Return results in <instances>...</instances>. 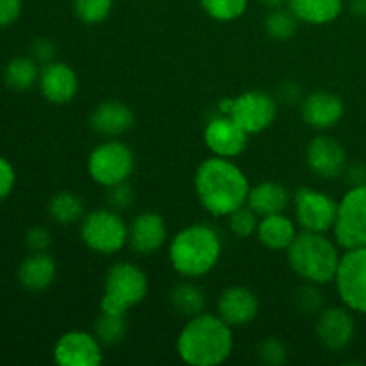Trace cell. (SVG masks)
Segmentation results:
<instances>
[{
  "label": "cell",
  "mask_w": 366,
  "mask_h": 366,
  "mask_svg": "<svg viewBox=\"0 0 366 366\" xmlns=\"http://www.w3.org/2000/svg\"><path fill=\"white\" fill-rule=\"evenodd\" d=\"M39 71V64L32 57H14L4 70V81L14 92H25L38 82Z\"/></svg>",
  "instance_id": "cell-25"
},
{
  "label": "cell",
  "mask_w": 366,
  "mask_h": 366,
  "mask_svg": "<svg viewBox=\"0 0 366 366\" xmlns=\"http://www.w3.org/2000/svg\"><path fill=\"white\" fill-rule=\"evenodd\" d=\"M356 335V320L354 311L349 307L335 306L322 310L317 320V336L322 345L329 350L347 349Z\"/></svg>",
  "instance_id": "cell-14"
},
{
  "label": "cell",
  "mask_w": 366,
  "mask_h": 366,
  "mask_svg": "<svg viewBox=\"0 0 366 366\" xmlns=\"http://www.w3.org/2000/svg\"><path fill=\"white\" fill-rule=\"evenodd\" d=\"M295 306L299 307L300 313H306V315L320 313L322 306H324V297H322L320 290L317 288V285L306 282L304 286H300L299 292L295 293Z\"/></svg>",
  "instance_id": "cell-33"
},
{
  "label": "cell",
  "mask_w": 366,
  "mask_h": 366,
  "mask_svg": "<svg viewBox=\"0 0 366 366\" xmlns=\"http://www.w3.org/2000/svg\"><path fill=\"white\" fill-rule=\"evenodd\" d=\"M170 304L182 317H197L206 310V295L193 282H181L170 293Z\"/></svg>",
  "instance_id": "cell-26"
},
{
  "label": "cell",
  "mask_w": 366,
  "mask_h": 366,
  "mask_svg": "<svg viewBox=\"0 0 366 366\" xmlns=\"http://www.w3.org/2000/svg\"><path fill=\"white\" fill-rule=\"evenodd\" d=\"M49 214L59 225L75 224L84 217V204L74 192H59L50 199Z\"/></svg>",
  "instance_id": "cell-27"
},
{
  "label": "cell",
  "mask_w": 366,
  "mask_h": 366,
  "mask_svg": "<svg viewBox=\"0 0 366 366\" xmlns=\"http://www.w3.org/2000/svg\"><path fill=\"white\" fill-rule=\"evenodd\" d=\"M259 2H263L264 6H268V7H279L281 4H285L286 0H259Z\"/></svg>",
  "instance_id": "cell-42"
},
{
  "label": "cell",
  "mask_w": 366,
  "mask_h": 366,
  "mask_svg": "<svg viewBox=\"0 0 366 366\" xmlns=\"http://www.w3.org/2000/svg\"><path fill=\"white\" fill-rule=\"evenodd\" d=\"M109 193H107V202H109V207L114 211H125L134 204V192H132L131 186L127 184V181L120 182L117 186H111Z\"/></svg>",
  "instance_id": "cell-35"
},
{
  "label": "cell",
  "mask_w": 366,
  "mask_h": 366,
  "mask_svg": "<svg viewBox=\"0 0 366 366\" xmlns=\"http://www.w3.org/2000/svg\"><path fill=\"white\" fill-rule=\"evenodd\" d=\"M335 285L343 306L354 313L366 315V247L342 254Z\"/></svg>",
  "instance_id": "cell-9"
},
{
  "label": "cell",
  "mask_w": 366,
  "mask_h": 366,
  "mask_svg": "<svg viewBox=\"0 0 366 366\" xmlns=\"http://www.w3.org/2000/svg\"><path fill=\"white\" fill-rule=\"evenodd\" d=\"M249 132L243 131L229 114H220L211 118L204 129V143L207 149L218 157H238L245 152L249 145Z\"/></svg>",
  "instance_id": "cell-13"
},
{
  "label": "cell",
  "mask_w": 366,
  "mask_h": 366,
  "mask_svg": "<svg viewBox=\"0 0 366 366\" xmlns=\"http://www.w3.org/2000/svg\"><path fill=\"white\" fill-rule=\"evenodd\" d=\"M343 175L347 177V182L350 186H360V184H366V164L365 163H354V164H347L345 172Z\"/></svg>",
  "instance_id": "cell-40"
},
{
  "label": "cell",
  "mask_w": 366,
  "mask_h": 366,
  "mask_svg": "<svg viewBox=\"0 0 366 366\" xmlns=\"http://www.w3.org/2000/svg\"><path fill=\"white\" fill-rule=\"evenodd\" d=\"M250 182L238 164L227 157H207L195 172V193L204 209L213 217H229L245 206Z\"/></svg>",
  "instance_id": "cell-1"
},
{
  "label": "cell",
  "mask_w": 366,
  "mask_h": 366,
  "mask_svg": "<svg viewBox=\"0 0 366 366\" xmlns=\"http://www.w3.org/2000/svg\"><path fill=\"white\" fill-rule=\"evenodd\" d=\"M57 267L46 252H31L18 267V281L29 292H43L56 281Z\"/></svg>",
  "instance_id": "cell-21"
},
{
  "label": "cell",
  "mask_w": 366,
  "mask_h": 366,
  "mask_svg": "<svg viewBox=\"0 0 366 366\" xmlns=\"http://www.w3.org/2000/svg\"><path fill=\"white\" fill-rule=\"evenodd\" d=\"M234 347L232 327L218 315L200 313L189 318L177 338V354L189 366H218Z\"/></svg>",
  "instance_id": "cell-2"
},
{
  "label": "cell",
  "mask_w": 366,
  "mask_h": 366,
  "mask_svg": "<svg viewBox=\"0 0 366 366\" xmlns=\"http://www.w3.org/2000/svg\"><path fill=\"white\" fill-rule=\"evenodd\" d=\"M292 202V195L282 184L275 181H263L250 188L247 206L256 211L259 217L274 213H285L288 204Z\"/></svg>",
  "instance_id": "cell-23"
},
{
  "label": "cell",
  "mask_w": 366,
  "mask_h": 366,
  "mask_svg": "<svg viewBox=\"0 0 366 366\" xmlns=\"http://www.w3.org/2000/svg\"><path fill=\"white\" fill-rule=\"evenodd\" d=\"M81 239L93 252L111 256L129 243V227L118 211L93 209L82 217Z\"/></svg>",
  "instance_id": "cell-6"
},
{
  "label": "cell",
  "mask_w": 366,
  "mask_h": 366,
  "mask_svg": "<svg viewBox=\"0 0 366 366\" xmlns=\"http://www.w3.org/2000/svg\"><path fill=\"white\" fill-rule=\"evenodd\" d=\"M134 154L131 147L117 138L99 143L88 157L89 177L104 188L125 182L134 172Z\"/></svg>",
  "instance_id": "cell-7"
},
{
  "label": "cell",
  "mask_w": 366,
  "mask_h": 366,
  "mask_svg": "<svg viewBox=\"0 0 366 366\" xmlns=\"http://www.w3.org/2000/svg\"><path fill=\"white\" fill-rule=\"evenodd\" d=\"M306 163L315 175L322 179H336L347 168V152L342 143L331 136L320 134L310 142L306 149Z\"/></svg>",
  "instance_id": "cell-15"
},
{
  "label": "cell",
  "mask_w": 366,
  "mask_h": 366,
  "mask_svg": "<svg viewBox=\"0 0 366 366\" xmlns=\"http://www.w3.org/2000/svg\"><path fill=\"white\" fill-rule=\"evenodd\" d=\"M24 2L21 0H0V29L11 27L20 18Z\"/></svg>",
  "instance_id": "cell-39"
},
{
  "label": "cell",
  "mask_w": 366,
  "mask_h": 366,
  "mask_svg": "<svg viewBox=\"0 0 366 366\" xmlns=\"http://www.w3.org/2000/svg\"><path fill=\"white\" fill-rule=\"evenodd\" d=\"M14 182H16L14 167L6 157H0V202L11 195V192L14 188Z\"/></svg>",
  "instance_id": "cell-37"
},
{
  "label": "cell",
  "mask_w": 366,
  "mask_h": 366,
  "mask_svg": "<svg viewBox=\"0 0 366 366\" xmlns=\"http://www.w3.org/2000/svg\"><path fill=\"white\" fill-rule=\"evenodd\" d=\"M257 356L261 363L267 366H281L288 357V349L277 338H267L257 347Z\"/></svg>",
  "instance_id": "cell-34"
},
{
  "label": "cell",
  "mask_w": 366,
  "mask_h": 366,
  "mask_svg": "<svg viewBox=\"0 0 366 366\" xmlns=\"http://www.w3.org/2000/svg\"><path fill=\"white\" fill-rule=\"evenodd\" d=\"M113 0H74V13L82 24L99 25L109 18Z\"/></svg>",
  "instance_id": "cell-30"
},
{
  "label": "cell",
  "mask_w": 366,
  "mask_h": 366,
  "mask_svg": "<svg viewBox=\"0 0 366 366\" xmlns=\"http://www.w3.org/2000/svg\"><path fill=\"white\" fill-rule=\"evenodd\" d=\"M207 16L217 21H234L243 16L249 0H200Z\"/></svg>",
  "instance_id": "cell-31"
},
{
  "label": "cell",
  "mask_w": 366,
  "mask_h": 366,
  "mask_svg": "<svg viewBox=\"0 0 366 366\" xmlns=\"http://www.w3.org/2000/svg\"><path fill=\"white\" fill-rule=\"evenodd\" d=\"M102 345H118L127 335V320L125 315L107 313L100 311V317L95 320V332Z\"/></svg>",
  "instance_id": "cell-28"
},
{
  "label": "cell",
  "mask_w": 366,
  "mask_h": 366,
  "mask_svg": "<svg viewBox=\"0 0 366 366\" xmlns=\"http://www.w3.org/2000/svg\"><path fill=\"white\" fill-rule=\"evenodd\" d=\"M54 56H56V46H54V43L50 39L38 38L31 45V57L38 64L52 63Z\"/></svg>",
  "instance_id": "cell-38"
},
{
  "label": "cell",
  "mask_w": 366,
  "mask_h": 366,
  "mask_svg": "<svg viewBox=\"0 0 366 366\" xmlns=\"http://www.w3.org/2000/svg\"><path fill=\"white\" fill-rule=\"evenodd\" d=\"M297 225L292 218L286 217L285 213H274L267 214V217L259 218L257 224L256 236L261 242V245L267 247L268 250H288L293 239L297 238Z\"/></svg>",
  "instance_id": "cell-22"
},
{
  "label": "cell",
  "mask_w": 366,
  "mask_h": 366,
  "mask_svg": "<svg viewBox=\"0 0 366 366\" xmlns=\"http://www.w3.org/2000/svg\"><path fill=\"white\" fill-rule=\"evenodd\" d=\"M39 92L49 102L66 104L75 99L79 89V79L74 68L61 61L43 64L39 71Z\"/></svg>",
  "instance_id": "cell-18"
},
{
  "label": "cell",
  "mask_w": 366,
  "mask_h": 366,
  "mask_svg": "<svg viewBox=\"0 0 366 366\" xmlns=\"http://www.w3.org/2000/svg\"><path fill=\"white\" fill-rule=\"evenodd\" d=\"M286 254L290 268L304 282L317 286L335 282L342 256L338 243L329 239L324 232L302 231L297 234Z\"/></svg>",
  "instance_id": "cell-4"
},
{
  "label": "cell",
  "mask_w": 366,
  "mask_h": 366,
  "mask_svg": "<svg viewBox=\"0 0 366 366\" xmlns=\"http://www.w3.org/2000/svg\"><path fill=\"white\" fill-rule=\"evenodd\" d=\"M295 220L302 231H332L338 214V202L329 193L315 188H299L292 195Z\"/></svg>",
  "instance_id": "cell-10"
},
{
  "label": "cell",
  "mask_w": 366,
  "mask_h": 366,
  "mask_svg": "<svg viewBox=\"0 0 366 366\" xmlns=\"http://www.w3.org/2000/svg\"><path fill=\"white\" fill-rule=\"evenodd\" d=\"M222 256V238L213 227L193 224L181 229L172 238L168 257L179 275L186 279L204 277L218 264Z\"/></svg>",
  "instance_id": "cell-3"
},
{
  "label": "cell",
  "mask_w": 366,
  "mask_h": 366,
  "mask_svg": "<svg viewBox=\"0 0 366 366\" xmlns=\"http://www.w3.org/2000/svg\"><path fill=\"white\" fill-rule=\"evenodd\" d=\"M332 232L343 250L366 247V184L350 186L342 197Z\"/></svg>",
  "instance_id": "cell-8"
},
{
  "label": "cell",
  "mask_w": 366,
  "mask_h": 366,
  "mask_svg": "<svg viewBox=\"0 0 366 366\" xmlns=\"http://www.w3.org/2000/svg\"><path fill=\"white\" fill-rule=\"evenodd\" d=\"M299 27V20L292 11H285L275 7L268 16L264 18V31L275 41H286V39L293 38Z\"/></svg>",
  "instance_id": "cell-29"
},
{
  "label": "cell",
  "mask_w": 366,
  "mask_h": 366,
  "mask_svg": "<svg viewBox=\"0 0 366 366\" xmlns=\"http://www.w3.org/2000/svg\"><path fill=\"white\" fill-rule=\"evenodd\" d=\"M288 9L302 24L325 25L342 14L343 0H288Z\"/></svg>",
  "instance_id": "cell-24"
},
{
  "label": "cell",
  "mask_w": 366,
  "mask_h": 366,
  "mask_svg": "<svg viewBox=\"0 0 366 366\" xmlns=\"http://www.w3.org/2000/svg\"><path fill=\"white\" fill-rule=\"evenodd\" d=\"M350 11L360 18H366V0H350Z\"/></svg>",
  "instance_id": "cell-41"
},
{
  "label": "cell",
  "mask_w": 366,
  "mask_h": 366,
  "mask_svg": "<svg viewBox=\"0 0 366 366\" xmlns=\"http://www.w3.org/2000/svg\"><path fill=\"white\" fill-rule=\"evenodd\" d=\"M300 114L310 127L318 129V131H327L343 118L345 104L336 93L318 89V92L310 93L302 100Z\"/></svg>",
  "instance_id": "cell-16"
},
{
  "label": "cell",
  "mask_w": 366,
  "mask_h": 366,
  "mask_svg": "<svg viewBox=\"0 0 366 366\" xmlns=\"http://www.w3.org/2000/svg\"><path fill=\"white\" fill-rule=\"evenodd\" d=\"M218 317L231 327L249 325L259 313V300L252 290L245 286H231L224 290L217 304Z\"/></svg>",
  "instance_id": "cell-17"
},
{
  "label": "cell",
  "mask_w": 366,
  "mask_h": 366,
  "mask_svg": "<svg viewBox=\"0 0 366 366\" xmlns=\"http://www.w3.org/2000/svg\"><path fill=\"white\" fill-rule=\"evenodd\" d=\"M229 229L236 238H250L256 234L257 224H259V214L249 206H242L229 214Z\"/></svg>",
  "instance_id": "cell-32"
},
{
  "label": "cell",
  "mask_w": 366,
  "mask_h": 366,
  "mask_svg": "<svg viewBox=\"0 0 366 366\" xmlns=\"http://www.w3.org/2000/svg\"><path fill=\"white\" fill-rule=\"evenodd\" d=\"M168 238L167 224L157 213H139L129 225V245L142 256H150L164 245Z\"/></svg>",
  "instance_id": "cell-19"
},
{
  "label": "cell",
  "mask_w": 366,
  "mask_h": 366,
  "mask_svg": "<svg viewBox=\"0 0 366 366\" xmlns=\"http://www.w3.org/2000/svg\"><path fill=\"white\" fill-rule=\"evenodd\" d=\"M227 114L249 134H259L274 124L277 117V104L267 92L250 89L232 99Z\"/></svg>",
  "instance_id": "cell-11"
},
{
  "label": "cell",
  "mask_w": 366,
  "mask_h": 366,
  "mask_svg": "<svg viewBox=\"0 0 366 366\" xmlns=\"http://www.w3.org/2000/svg\"><path fill=\"white\" fill-rule=\"evenodd\" d=\"M102 360V343L89 332L68 331L54 345V361L59 366H99Z\"/></svg>",
  "instance_id": "cell-12"
},
{
  "label": "cell",
  "mask_w": 366,
  "mask_h": 366,
  "mask_svg": "<svg viewBox=\"0 0 366 366\" xmlns=\"http://www.w3.org/2000/svg\"><path fill=\"white\" fill-rule=\"evenodd\" d=\"M134 125V113L127 104L120 100H106L93 109L89 127L100 136L118 138L129 132Z\"/></svg>",
  "instance_id": "cell-20"
},
{
  "label": "cell",
  "mask_w": 366,
  "mask_h": 366,
  "mask_svg": "<svg viewBox=\"0 0 366 366\" xmlns=\"http://www.w3.org/2000/svg\"><path fill=\"white\" fill-rule=\"evenodd\" d=\"M149 293V279L134 263L120 261L107 270L100 311L127 315L131 307L143 302Z\"/></svg>",
  "instance_id": "cell-5"
},
{
  "label": "cell",
  "mask_w": 366,
  "mask_h": 366,
  "mask_svg": "<svg viewBox=\"0 0 366 366\" xmlns=\"http://www.w3.org/2000/svg\"><path fill=\"white\" fill-rule=\"evenodd\" d=\"M25 243H27L31 252H46L50 243H52V236H50L49 229L41 227V225H36V227H31L27 231Z\"/></svg>",
  "instance_id": "cell-36"
}]
</instances>
